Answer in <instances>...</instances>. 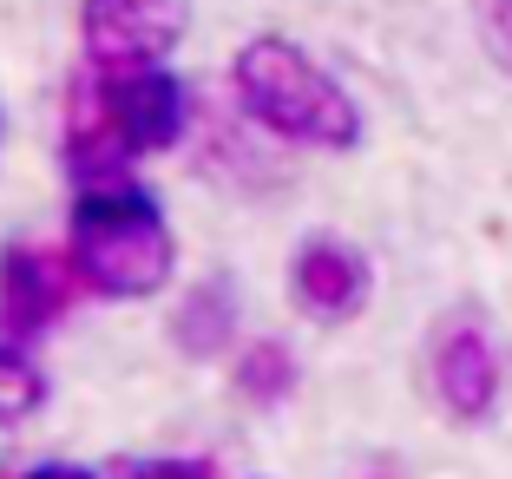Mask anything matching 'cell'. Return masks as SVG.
Segmentation results:
<instances>
[{"label":"cell","instance_id":"obj_4","mask_svg":"<svg viewBox=\"0 0 512 479\" xmlns=\"http://www.w3.org/2000/svg\"><path fill=\"white\" fill-rule=\"evenodd\" d=\"M191 33V0H79V46L92 73L165 66Z\"/></svg>","mask_w":512,"mask_h":479},{"label":"cell","instance_id":"obj_14","mask_svg":"<svg viewBox=\"0 0 512 479\" xmlns=\"http://www.w3.org/2000/svg\"><path fill=\"white\" fill-rule=\"evenodd\" d=\"M20 479H106V473H92V466H73V460H40V466H27Z\"/></svg>","mask_w":512,"mask_h":479},{"label":"cell","instance_id":"obj_6","mask_svg":"<svg viewBox=\"0 0 512 479\" xmlns=\"http://www.w3.org/2000/svg\"><path fill=\"white\" fill-rule=\"evenodd\" d=\"M375 296V270L368 256L355 250L348 237H302L296 256H289V302H296L309 322H355Z\"/></svg>","mask_w":512,"mask_h":479},{"label":"cell","instance_id":"obj_13","mask_svg":"<svg viewBox=\"0 0 512 479\" xmlns=\"http://www.w3.org/2000/svg\"><path fill=\"white\" fill-rule=\"evenodd\" d=\"M119 479H217L204 453H165V460H132Z\"/></svg>","mask_w":512,"mask_h":479},{"label":"cell","instance_id":"obj_1","mask_svg":"<svg viewBox=\"0 0 512 479\" xmlns=\"http://www.w3.org/2000/svg\"><path fill=\"white\" fill-rule=\"evenodd\" d=\"M230 92L243 119L276 145L296 151H355L362 145V105L329 66L296 46L289 33H256L230 53Z\"/></svg>","mask_w":512,"mask_h":479},{"label":"cell","instance_id":"obj_7","mask_svg":"<svg viewBox=\"0 0 512 479\" xmlns=\"http://www.w3.org/2000/svg\"><path fill=\"white\" fill-rule=\"evenodd\" d=\"M99 92H106V112L119 125L125 151L132 158H151V151H171L191 125V92L171 66H138V73H99Z\"/></svg>","mask_w":512,"mask_h":479},{"label":"cell","instance_id":"obj_8","mask_svg":"<svg viewBox=\"0 0 512 479\" xmlns=\"http://www.w3.org/2000/svg\"><path fill=\"white\" fill-rule=\"evenodd\" d=\"M60 165H66V178H73V191H86V184H119V178H132V165H138L132 151H125L119 125H112V112H106L99 79H73V92H66Z\"/></svg>","mask_w":512,"mask_h":479},{"label":"cell","instance_id":"obj_12","mask_svg":"<svg viewBox=\"0 0 512 479\" xmlns=\"http://www.w3.org/2000/svg\"><path fill=\"white\" fill-rule=\"evenodd\" d=\"M473 27L499 73H512V0H473Z\"/></svg>","mask_w":512,"mask_h":479},{"label":"cell","instance_id":"obj_9","mask_svg":"<svg viewBox=\"0 0 512 479\" xmlns=\"http://www.w3.org/2000/svg\"><path fill=\"white\" fill-rule=\"evenodd\" d=\"M237 283L230 276H211V283H191L171 309V348L184 361H217L224 348H237Z\"/></svg>","mask_w":512,"mask_h":479},{"label":"cell","instance_id":"obj_11","mask_svg":"<svg viewBox=\"0 0 512 479\" xmlns=\"http://www.w3.org/2000/svg\"><path fill=\"white\" fill-rule=\"evenodd\" d=\"M46 368L27 355V342H7L0 335V434H14V427H27L33 414L46 407Z\"/></svg>","mask_w":512,"mask_h":479},{"label":"cell","instance_id":"obj_2","mask_svg":"<svg viewBox=\"0 0 512 479\" xmlns=\"http://www.w3.org/2000/svg\"><path fill=\"white\" fill-rule=\"evenodd\" d=\"M66 256L79 270V289L106 302H151L178 270V237H171L165 204L145 184H86L66 217Z\"/></svg>","mask_w":512,"mask_h":479},{"label":"cell","instance_id":"obj_10","mask_svg":"<svg viewBox=\"0 0 512 479\" xmlns=\"http://www.w3.org/2000/svg\"><path fill=\"white\" fill-rule=\"evenodd\" d=\"M302 381V361L289 342H276V335H256V342L237 348V361H230V388H237V401L250 407H283L289 394H296Z\"/></svg>","mask_w":512,"mask_h":479},{"label":"cell","instance_id":"obj_3","mask_svg":"<svg viewBox=\"0 0 512 479\" xmlns=\"http://www.w3.org/2000/svg\"><path fill=\"white\" fill-rule=\"evenodd\" d=\"M427 388L453 427H486L506 394V361L480 309H447L427 329Z\"/></svg>","mask_w":512,"mask_h":479},{"label":"cell","instance_id":"obj_5","mask_svg":"<svg viewBox=\"0 0 512 479\" xmlns=\"http://www.w3.org/2000/svg\"><path fill=\"white\" fill-rule=\"evenodd\" d=\"M73 289H79V270L66 250L7 243L0 250V335L7 342H40L73 309Z\"/></svg>","mask_w":512,"mask_h":479}]
</instances>
